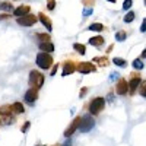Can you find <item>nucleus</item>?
<instances>
[{"label": "nucleus", "instance_id": "obj_1", "mask_svg": "<svg viewBox=\"0 0 146 146\" xmlns=\"http://www.w3.org/2000/svg\"><path fill=\"white\" fill-rule=\"evenodd\" d=\"M53 64V57L50 56V53H40L36 56V66L41 67V69H50Z\"/></svg>", "mask_w": 146, "mask_h": 146}, {"label": "nucleus", "instance_id": "obj_2", "mask_svg": "<svg viewBox=\"0 0 146 146\" xmlns=\"http://www.w3.org/2000/svg\"><path fill=\"white\" fill-rule=\"evenodd\" d=\"M29 85L35 89H40L44 85V75L40 73L38 70H32L29 73Z\"/></svg>", "mask_w": 146, "mask_h": 146}, {"label": "nucleus", "instance_id": "obj_3", "mask_svg": "<svg viewBox=\"0 0 146 146\" xmlns=\"http://www.w3.org/2000/svg\"><path fill=\"white\" fill-rule=\"evenodd\" d=\"M104 105H105V100L101 98V96H98V98L92 100V102H91V105H89V111H91V114H92V115L100 114V113L102 111Z\"/></svg>", "mask_w": 146, "mask_h": 146}, {"label": "nucleus", "instance_id": "obj_4", "mask_svg": "<svg viewBox=\"0 0 146 146\" xmlns=\"http://www.w3.org/2000/svg\"><path fill=\"white\" fill-rule=\"evenodd\" d=\"M94 126H95V120L91 117V114H88V115H85V117H82V118H80L79 130H80L82 133H86V131H89Z\"/></svg>", "mask_w": 146, "mask_h": 146}, {"label": "nucleus", "instance_id": "obj_5", "mask_svg": "<svg viewBox=\"0 0 146 146\" xmlns=\"http://www.w3.org/2000/svg\"><path fill=\"white\" fill-rule=\"evenodd\" d=\"M16 22L19 23L21 27H32L34 23L36 22V16L35 15H25V16H21V18H16Z\"/></svg>", "mask_w": 146, "mask_h": 146}, {"label": "nucleus", "instance_id": "obj_6", "mask_svg": "<svg viewBox=\"0 0 146 146\" xmlns=\"http://www.w3.org/2000/svg\"><path fill=\"white\" fill-rule=\"evenodd\" d=\"M76 69L79 70V73H83V75H88V73H92V72H95V70H96V67H95L92 63H89V62L79 63Z\"/></svg>", "mask_w": 146, "mask_h": 146}, {"label": "nucleus", "instance_id": "obj_7", "mask_svg": "<svg viewBox=\"0 0 146 146\" xmlns=\"http://www.w3.org/2000/svg\"><path fill=\"white\" fill-rule=\"evenodd\" d=\"M115 92L118 95H126L129 92V82H126V79H120L115 85Z\"/></svg>", "mask_w": 146, "mask_h": 146}, {"label": "nucleus", "instance_id": "obj_8", "mask_svg": "<svg viewBox=\"0 0 146 146\" xmlns=\"http://www.w3.org/2000/svg\"><path fill=\"white\" fill-rule=\"evenodd\" d=\"M79 123H80V117H76L75 120L72 121V124L66 129V131H64V137H70L73 133H75V131L79 129Z\"/></svg>", "mask_w": 146, "mask_h": 146}, {"label": "nucleus", "instance_id": "obj_9", "mask_svg": "<svg viewBox=\"0 0 146 146\" xmlns=\"http://www.w3.org/2000/svg\"><path fill=\"white\" fill-rule=\"evenodd\" d=\"M36 98H38V89H35V88H31L27 91L25 94V101L28 104H34L36 101Z\"/></svg>", "mask_w": 146, "mask_h": 146}, {"label": "nucleus", "instance_id": "obj_10", "mask_svg": "<svg viewBox=\"0 0 146 146\" xmlns=\"http://www.w3.org/2000/svg\"><path fill=\"white\" fill-rule=\"evenodd\" d=\"M140 78H133L130 82H129V92L131 94V95H135L136 94V89H137V86H139V85H140Z\"/></svg>", "mask_w": 146, "mask_h": 146}, {"label": "nucleus", "instance_id": "obj_11", "mask_svg": "<svg viewBox=\"0 0 146 146\" xmlns=\"http://www.w3.org/2000/svg\"><path fill=\"white\" fill-rule=\"evenodd\" d=\"M75 69H76V66H75V63H73V62H66L63 64V73H62V75L63 76L72 75V73L75 72Z\"/></svg>", "mask_w": 146, "mask_h": 146}, {"label": "nucleus", "instance_id": "obj_12", "mask_svg": "<svg viewBox=\"0 0 146 146\" xmlns=\"http://www.w3.org/2000/svg\"><path fill=\"white\" fill-rule=\"evenodd\" d=\"M13 13L16 18H21V16H25L29 13V6H21V7H16L13 10Z\"/></svg>", "mask_w": 146, "mask_h": 146}, {"label": "nucleus", "instance_id": "obj_13", "mask_svg": "<svg viewBox=\"0 0 146 146\" xmlns=\"http://www.w3.org/2000/svg\"><path fill=\"white\" fill-rule=\"evenodd\" d=\"M38 19L41 21V23H42V25H44V27H45V28H47L48 31H51V29H53V23H51V21L48 19V18H47V16H45L44 13H40Z\"/></svg>", "mask_w": 146, "mask_h": 146}, {"label": "nucleus", "instance_id": "obj_14", "mask_svg": "<svg viewBox=\"0 0 146 146\" xmlns=\"http://www.w3.org/2000/svg\"><path fill=\"white\" fill-rule=\"evenodd\" d=\"M10 111H13L16 114H22V113H25V108H23V105L21 102H13L10 105Z\"/></svg>", "mask_w": 146, "mask_h": 146}, {"label": "nucleus", "instance_id": "obj_15", "mask_svg": "<svg viewBox=\"0 0 146 146\" xmlns=\"http://www.w3.org/2000/svg\"><path fill=\"white\" fill-rule=\"evenodd\" d=\"M89 44L91 45H95V47H100L104 44V38L100 35H96V36H92V38H89Z\"/></svg>", "mask_w": 146, "mask_h": 146}, {"label": "nucleus", "instance_id": "obj_16", "mask_svg": "<svg viewBox=\"0 0 146 146\" xmlns=\"http://www.w3.org/2000/svg\"><path fill=\"white\" fill-rule=\"evenodd\" d=\"M40 48L44 51V53H51V51H54V45L51 44V42H41L40 44Z\"/></svg>", "mask_w": 146, "mask_h": 146}, {"label": "nucleus", "instance_id": "obj_17", "mask_svg": "<svg viewBox=\"0 0 146 146\" xmlns=\"http://www.w3.org/2000/svg\"><path fill=\"white\" fill-rule=\"evenodd\" d=\"M102 29H104V25H102V23H98V22L91 23V25H89V31H96V32H101Z\"/></svg>", "mask_w": 146, "mask_h": 146}, {"label": "nucleus", "instance_id": "obj_18", "mask_svg": "<svg viewBox=\"0 0 146 146\" xmlns=\"http://www.w3.org/2000/svg\"><path fill=\"white\" fill-rule=\"evenodd\" d=\"M114 64H117V66H120V67H126L127 66V62L124 58H120V57H114Z\"/></svg>", "mask_w": 146, "mask_h": 146}, {"label": "nucleus", "instance_id": "obj_19", "mask_svg": "<svg viewBox=\"0 0 146 146\" xmlns=\"http://www.w3.org/2000/svg\"><path fill=\"white\" fill-rule=\"evenodd\" d=\"M73 48H75V50H76L79 54H82V56L86 53V51H85V45H83V44H78V42H76V44H73Z\"/></svg>", "mask_w": 146, "mask_h": 146}, {"label": "nucleus", "instance_id": "obj_20", "mask_svg": "<svg viewBox=\"0 0 146 146\" xmlns=\"http://www.w3.org/2000/svg\"><path fill=\"white\" fill-rule=\"evenodd\" d=\"M127 38V34L124 32V31H118L117 34H115V40L117 41H124Z\"/></svg>", "mask_w": 146, "mask_h": 146}, {"label": "nucleus", "instance_id": "obj_21", "mask_svg": "<svg viewBox=\"0 0 146 146\" xmlns=\"http://www.w3.org/2000/svg\"><path fill=\"white\" fill-rule=\"evenodd\" d=\"M133 21H135V12H129V13L124 16V22L126 23H130Z\"/></svg>", "mask_w": 146, "mask_h": 146}, {"label": "nucleus", "instance_id": "obj_22", "mask_svg": "<svg viewBox=\"0 0 146 146\" xmlns=\"http://www.w3.org/2000/svg\"><path fill=\"white\" fill-rule=\"evenodd\" d=\"M0 9L2 10H13V6H12V3L3 2V3H0Z\"/></svg>", "mask_w": 146, "mask_h": 146}, {"label": "nucleus", "instance_id": "obj_23", "mask_svg": "<svg viewBox=\"0 0 146 146\" xmlns=\"http://www.w3.org/2000/svg\"><path fill=\"white\" fill-rule=\"evenodd\" d=\"M139 94L142 96H146V82H140V85H139Z\"/></svg>", "mask_w": 146, "mask_h": 146}, {"label": "nucleus", "instance_id": "obj_24", "mask_svg": "<svg viewBox=\"0 0 146 146\" xmlns=\"http://www.w3.org/2000/svg\"><path fill=\"white\" fill-rule=\"evenodd\" d=\"M133 67H135V69H137V70H142V69H143V63L140 62L139 58H136L135 62H133Z\"/></svg>", "mask_w": 146, "mask_h": 146}, {"label": "nucleus", "instance_id": "obj_25", "mask_svg": "<svg viewBox=\"0 0 146 146\" xmlns=\"http://www.w3.org/2000/svg\"><path fill=\"white\" fill-rule=\"evenodd\" d=\"M131 5H133L131 0H124V3H123V9H124V10H129V9L131 7Z\"/></svg>", "mask_w": 146, "mask_h": 146}, {"label": "nucleus", "instance_id": "obj_26", "mask_svg": "<svg viewBox=\"0 0 146 146\" xmlns=\"http://www.w3.org/2000/svg\"><path fill=\"white\" fill-rule=\"evenodd\" d=\"M36 36H40V40H42L44 42H47L48 38H50V35H44V34H36Z\"/></svg>", "mask_w": 146, "mask_h": 146}, {"label": "nucleus", "instance_id": "obj_27", "mask_svg": "<svg viewBox=\"0 0 146 146\" xmlns=\"http://www.w3.org/2000/svg\"><path fill=\"white\" fill-rule=\"evenodd\" d=\"M54 6H56V0H50V2H48V5H47L48 10H53V9H54Z\"/></svg>", "mask_w": 146, "mask_h": 146}, {"label": "nucleus", "instance_id": "obj_28", "mask_svg": "<svg viewBox=\"0 0 146 146\" xmlns=\"http://www.w3.org/2000/svg\"><path fill=\"white\" fill-rule=\"evenodd\" d=\"M29 126H31V123H29V121H27V123L22 126V130H21V131H22V133H27V130L29 129Z\"/></svg>", "mask_w": 146, "mask_h": 146}, {"label": "nucleus", "instance_id": "obj_29", "mask_svg": "<svg viewBox=\"0 0 146 146\" xmlns=\"http://www.w3.org/2000/svg\"><path fill=\"white\" fill-rule=\"evenodd\" d=\"M89 15H92V7H91V9H85V10H83V16H89Z\"/></svg>", "mask_w": 146, "mask_h": 146}, {"label": "nucleus", "instance_id": "obj_30", "mask_svg": "<svg viewBox=\"0 0 146 146\" xmlns=\"http://www.w3.org/2000/svg\"><path fill=\"white\" fill-rule=\"evenodd\" d=\"M140 31H142V32H145V31H146V19H143V22H142V27H140Z\"/></svg>", "mask_w": 146, "mask_h": 146}, {"label": "nucleus", "instance_id": "obj_31", "mask_svg": "<svg viewBox=\"0 0 146 146\" xmlns=\"http://www.w3.org/2000/svg\"><path fill=\"white\" fill-rule=\"evenodd\" d=\"M57 67H58V64H56V66L53 67V70H51V75H53V76H54L56 73H57Z\"/></svg>", "mask_w": 146, "mask_h": 146}, {"label": "nucleus", "instance_id": "obj_32", "mask_svg": "<svg viewBox=\"0 0 146 146\" xmlns=\"http://www.w3.org/2000/svg\"><path fill=\"white\" fill-rule=\"evenodd\" d=\"M82 2H83L85 5H92V3H94V0H82Z\"/></svg>", "mask_w": 146, "mask_h": 146}, {"label": "nucleus", "instance_id": "obj_33", "mask_svg": "<svg viewBox=\"0 0 146 146\" xmlns=\"http://www.w3.org/2000/svg\"><path fill=\"white\" fill-rule=\"evenodd\" d=\"M86 91H88V89H86V88H83V89H82V91H80V96H83V95H85V94H86Z\"/></svg>", "mask_w": 146, "mask_h": 146}, {"label": "nucleus", "instance_id": "obj_34", "mask_svg": "<svg viewBox=\"0 0 146 146\" xmlns=\"http://www.w3.org/2000/svg\"><path fill=\"white\" fill-rule=\"evenodd\" d=\"M142 57H143V58H146V48H145L143 53H142Z\"/></svg>", "mask_w": 146, "mask_h": 146}, {"label": "nucleus", "instance_id": "obj_35", "mask_svg": "<svg viewBox=\"0 0 146 146\" xmlns=\"http://www.w3.org/2000/svg\"><path fill=\"white\" fill-rule=\"evenodd\" d=\"M108 2H111V3H115V0H108Z\"/></svg>", "mask_w": 146, "mask_h": 146}, {"label": "nucleus", "instance_id": "obj_36", "mask_svg": "<svg viewBox=\"0 0 146 146\" xmlns=\"http://www.w3.org/2000/svg\"><path fill=\"white\" fill-rule=\"evenodd\" d=\"M0 124H3V123H2V115H0Z\"/></svg>", "mask_w": 146, "mask_h": 146}, {"label": "nucleus", "instance_id": "obj_37", "mask_svg": "<svg viewBox=\"0 0 146 146\" xmlns=\"http://www.w3.org/2000/svg\"><path fill=\"white\" fill-rule=\"evenodd\" d=\"M145 5H146V0H145Z\"/></svg>", "mask_w": 146, "mask_h": 146}, {"label": "nucleus", "instance_id": "obj_38", "mask_svg": "<svg viewBox=\"0 0 146 146\" xmlns=\"http://www.w3.org/2000/svg\"><path fill=\"white\" fill-rule=\"evenodd\" d=\"M66 146H70V145H66Z\"/></svg>", "mask_w": 146, "mask_h": 146}]
</instances>
